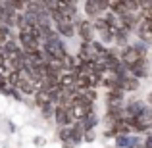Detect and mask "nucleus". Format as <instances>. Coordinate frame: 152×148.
I'll list each match as a JSON object with an SVG mask.
<instances>
[{"label":"nucleus","instance_id":"1","mask_svg":"<svg viewBox=\"0 0 152 148\" xmlns=\"http://www.w3.org/2000/svg\"><path fill=\"white\" fill-rule=\"evenodd\" d=\"M42 50H45L46 54L50 56V58L60 60V62H64V58L67 56L66 46H64L62 39H60V35H58V33H54V31L46 35L45 42H42Z\"/></svg>","mask_w":152,"mask_h":148},{"label":"nucleus","instance_id":"9","mask_svg":"<svg viewBox=\"0 0 152 148\" xmlns=\"http://www.w3.org/2000/svg\"><path fill=\"white\" fill-rule=\"evenodd\" d=\"M18 90L21 94H27V96H35L37 90H39V85H35L31 79H23L21 77V81H19V85H18Z\"/></svg>","mask_w":152,"mask_h":148},{"label":"nucleus","instance_id":"19","mask_svg":"<svg viewBox=\"0 0 152 148\" xmlns=\"http://www.w3.org/2000/svg\"><path fill=\"white\" fill-rule=\"evenodd\" d=\"M148 102H150V106H152V93L148 94Z\"/></svg>","mask_w":152,"mask_h":148},{"label":"nucleus","instance_id":"3","mask_svg":"<svg viewBox=\"0 0 152 148\" xmlns=\"http://www.w3.org/2000/svg\"><path fill=\"white\" fill-rule=\"evenodd\" d=\"M69 112H71V115H73L75 121H83V119H85L87 115H91L94 110H93V104H87V102H83L81 98L75 96L73 104H71V108H69Z\"/></svg>","mask_w":152,"mask_h":148},{"label":"nucleus","instance_id":"18","mask_svg":"<svg viewBox=\"0 0 152 148\" xmlns=\"http://www.w3.org/2000/svg\"><path fill=\"white\" fill-rule=\"evenodd\" d=\"M94 139H96V135H94V131H89V133H85V141H87V142H93Z\"/></svg>","mask_w":152,"mask_h":148},{"label":"nucleus","instance_id":"20","mask_svg":"<svg viewBox=\"0 0 152 148\" xmlns=\"http://www.w3.org/2000/svg\"><path fill=\"white\" fill-rule=\"evenodd\" d=\"M150 39H152V21H150Z\"/></svg>","mask_w":152,"mask_h":148},{"label":"nucleus","instance_id":"14","mask_svg":"<svg viewBox=\"0 0 152 148\" xmlns=\"http://www.w3.org/2000/svg\"><path fill=\"white\" fill-rule=\"evenodd\" d=\"M98 123H100V119H98V115L93 112L91 115H87L81 121V125H83V129H85V133H89V131H94V127H96Z\"/></svg>","mask_w":152,"mask_h":148},{"label":"nucleus","instance_id":"16","mask_svg":"<svg viewBox=\"0 0 152 148\" xmlns=\"http://www.w3.org/2000/svg\"><path fill=\"white\" fill-rule=\"evenodd\" d=\"M58 139L62 142H66L67 139H71V125L69 127H60V131H58Z\"/></svg>","mask_w":152,"mask_h":148},{"label":"nucleus","instance_id":"11","mask_svg":"<svg viewBox=\"0 0 152 148\" xmlns=\"http://www.w3.org/2000/svg\"><path fill=\"white\" fill-rule=\"evenodd\" d=\"M35 104H37L39 108H45V106H48V104H52V98H50V93L46 89H41V87H39V90H37V94H35Z\"/></svg>","mask_w":152,"mask_h":148},{"label":"nucleus","instance_id":"6","mask_svg":"<svg viewBox=\"0 0 152 148\" xmlns=\"http://www.w3.org/2000/svg\"><path fill=\"white\" fill-rule=\"evenodd\" d=\"M146 108H148V106H145L142 100H131V102L125 104V108H123V114H125V117H123V119H135V117H139Z\"/></svg>","mask_w":152,"mask_h":148},{"label":"nucleus","instance_id":"8","mask_svg":"<svg viewBox=\"0 0 152 148\" xmlns=\"http://www.w3.org/2000/svg\"><path fill=\"white\" fill-rule=\"evenodd\" d=\"M123 94L121 90H108L106 93V104L108 110H114V108H123Z\"/></svg>","mask_w":152,"mask_h":148},{"label":"nucleus","instance_id":"10","mask_svg":"<svg viewBox=\"0 0 152 148\" xmlns=\"http://www.w3.org/2000/svg\"><path fill=\"white\" fill-rule=\"evenodd\" d=\"M75 79H77L75 73H71V71H64V73L58 77V87H60V89H73V87H75Z\"/></svg>","mask_w":152,"mask_h":148},{"label":"nucleus","instance_id":"5","mask_svg":"<svg viewBox=\"0 0 152 148\" xmlns=\"http://www.w3.org/2000/svg\"><path fill=\"white\" fill-rule=\"evenodd\" d=\"M77 33L83 42H94V25L91 19H81L77 23Z\"/></svg>","mask_w":152,"mask_h":148},{"label":"nucleus","instance_id":"4","mask_svg":"<svg viewBox=\"0 0 152 148\" xmlns=\"http://www.w3.org/2000/svg\"><path fill=\"white\" fill-rule=\"evenodd\" d=\"M145 58H146V56H142L133 44L125 46V48H123V52H121V62H123V66H125L127 69H129V67H133L135 63H139L141 60H145Z\"/></svg>","mask_w":152,"mask_h":148},{"label":"nucleus","instance_id":"2","mask_svg":"<svg viewBox=\"0 0 152 148\" xmlns=\"http://www.w3.org/2000/svg\"><path fill=\"white\" fill-rule=\"evenodd\" d=\"M18 39H19V46H21V50L25 52V54H37V52L42 50L41 41L33 35L31 27L23 25L21 29H19V33H18Z\"/></svg>","mask_w":152,"mask_h":148},{"label":"nucleus","instance_id":"17","mask_svg":"<svg viewBox=\"0 0 152 148\" xmlns=\"http://www.w3.org/2000/svg\"><path fill=\"white\" fill-rule=\"evenodd\" d=\"M54 112H56V104H48V106L42 108V115H45V117H52Z\"/></svg>","mask_w":152,"mask_h":148},{"label":"nucleus","instance_id":"7","mask_svg":"<svg viewBox=\"0 0 152 148\" xmlns=\"http://www.w3.org/2000/svg\"><path fill=\"white\" fill-rule=\"evenodd\" d=\"M54 121L58 123V127H69V125H73L71 121H75V119H73V115H71L69 108L56 106V112H54Z\"/></svg>","mask_w":152,"mask_h":148},{"label":"nucleus","instance_id":"13","mask_svg":"<svg viewBox=\"0 0 152 148\" xmlns=\"http://www.w3.org/2000/svg\"><path fill=\"white\" fill-rule=\"evenodd\" d=\"M139 79L131 77V75H125V77H121V93H133V90L139 89Z\"/></svg>","mask_w":152,"mask_h":148},{"label":"nucleus","instance_id":"15","mask_svg":"<svg viewBox=\"0 0 152 148\" xmlns=\"http://www.w3.org/2000/svg\"><path fill=\"white\" fill-rule=\"evenodd\" d=\"M127 37H129V33L127 31H115V39H114V42L118 46H123L125 48V44H127Z\"/></svg>","mask_w":152,"mask_h":148},{"label":"nucleus","instance_id":"12","mask_svg":"<svg viewBox=\"0 0 152 148\" xmlns=\"http://www.w3.org/2000/svg\"><path fill=\"white\" fill-rule=\"evenodd\" d=\"M146 73H148V69H146V58L141 60L139 63H135L133 67H129V75H131V77H135V79L146 77Z\"/></svg>","mask_w":152,"mask_h":148}]
</instances>
